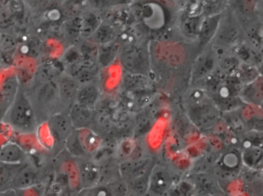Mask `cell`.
<instances>
[{
    "label": "cell",
    "mask_w": 263,
    "mask_h": 196,
    "mask_svg": "<svg viewBox=\"0 0 263 196\" xmlns=\"http://www.w3.org/2000/svg\"><path fill=\"white\" fill-rule=\"evenodd\" d=\"M3 122L21 133H33L38 127L37 118L28 93L20 87L16 99L7 112Z\"/></svg>",
    "instance_id": "obj_1"
},
{
    "label": "cell",
    "mask_w": 263,
    "mask_h": 196,
    "mask_svg": "<svg viewBox=\"0 0 263 196\" xmlns=\"http://www.w3.org/2000/svg\"><path fill=\"white\" fill-rule=\"evenodd\" d=\"M56 80L36 85L34 96L33 98L30 96L39 122L41 119L47 120L54 113L65 111L60 99Z\"/></svg>",
    "instance_id": "obj_2"
},
{
    "label": "cell",
    "mask_w": 263,
    "mask_h": 196,
    "mask_svg": "<svg viewBox=\"0 0 263 196\" xmlns=\"http://www.w3.org/2000/svg\"><path fill=\"white\" fill-rule=\"evenodd\" d=\"M57 83L63 108L65 111H68L70 105L76 102L81 84L68 73L60 75L57 79Z\"/></svg>",
    "instance_id": "obj_3"
},
{
    "label": "cell",
    "mask_w": 263,
    "mask_h": 196,
    "mask_svg": "<svg viewBox=\"0 0 263 196\" xmlns=\"http://www.w3.org/2000/svg\"><path fill=\"white\" fill-rule=\"evenodd\" d=\"M47 121L52 136L59 142H65L66 139L75 130L67 111L54 113Z\"/></svg>",
    "instance_id": "obj_4"
},
{
    "label": "cell",
    "mask_w": 263,
    "mask_h": 196,
    "mask_svg": "<svg viewBox=\"0 0 263 196\" xmlns=\"http://www.w3.org/2000/svg\"><path fill=\"white\" fill-rule=\"evenodd\" d=\"M121 62L126 70L134 74L144 75L148 69L147 57L139 49L128 47L121 57Z\"/></svg>",
    "instance_id": "obj_5"
},
{
    "label": "cell",
    "mask_w": 263,
    "mask_h": 196,
    "mask_svg": "<svg viewBox=\"0 0 263 196\" xmlns=\"http://www.w3.org/2000/svg\"><path fill=\"white\" fill-rule=\"evenodd\" d=\"M21 87V82L16 76H9L0 86V122H3L6 114L16 99Z\"/></svg>",
    "instance_id": "obj_6"
},
{
    "label": "cell",
    "mask_w": 263,
    "mask_h": 196,
    "mask_svg": "<svg viewBox=\"0 0 263 196\" xmlns=\"http://www.w3.org/2000/svg\"><path fill=\"white\" fill-rule=\"evenodd\" d=\"M172 185V178L168 170L163 166H155L151 170L148 188L155 194L165 193Z\"/></svg>",
    "instance_id": "obj_7"
},
{
    "label": "cell",
    "mask_w": 263,
    "mask_h": 196,
    "mask_svg": "<svg viewBox=\"0 0 263 196\" xmlns=\"http://www.w3.org/2000/svg\"><path fill=\"white\" fill-rule=\"evenodd\" d=\"M67 112L75 129L88 128L93 122V108L82 105L79 102H73Z\"/></svg>",
    "instance_id": "obj_8"
},
{
    "label": "cell",
    "mask_w": 263,
    "mask_h": 196,
    "mask_svg": "<svg viewBox=\"0 0 263 196\" xmlns=\"http://www.w3.org/2000/svg\"><path fill=\"white\" fill-rule=\"evenodd\" d=\"M73 76L81 84L88 83L96 74L95 70V60L86 59L76 62L70 66L67 73Z\"/></svg>",
    "instance_id": "obj_9"
},
{
    "label": "cell",
    "mask_w": 263,
    "mask_h": 196,
    "mask_svg": "<svg viewBox=\"0 0 263 196\" xmlns=\"http://www.w3.org/2000/svg\"><path fill=\"white\" fill-rule=\"evenodd\" d=\"M26 151L15 142H8L0 148V163L20 165L27 162Z\"/></svg>",
    "instance_id": "obj_10"
},
{
    "label": "cell",
    "mask_w": 263,
    "mask_h": 196,
    "mask_svg": "<svg viewBox=\"0 0 263 196\" xmlns=\"http://www.w3.org/2000/svg\"><path fill=\"white\" fill-rule=\"evenodd\" d=\"M38 182V171L32 165L21 167L13 176L12 184L18 189H27L34 186Z\"/></svg>",
    "instance_id": "obj_11"
},
{
    "label": "cell",
    "mask_w": 263,
    "mask_h": 196,
    "mask_svg": "<svg viewBox=\"0 0 263 196\" xmlns=\"http://www.w3.org/2000/svg\"><path fill=\"white\" fill-rule=\"evenodd\" d=\"M100 92L98 87L91 82L83 84L77 96L76 102L93 108L99 99Z\"/></svg>",
    "instance_id": "obj_12"
},
{
    "label": "cell",
    "mask_w": 263,
    "mask_h": 196,
    "mask_svg": "<svg viewBox=\"0 0 263 196\" xmlns=\"http://www.w3.org/2000/svg\"><path fill=\"white\" fill-rule=\"evenodd\" d=\"M77 130L80 142L86 153L96 151L99 148L101 139L92 130L88 128Z\"/></svg>",
    "instance_id": "obj_13"
},
{
    "label": "cell",
    "mask_w": 263,
    "mask_h": 196,
    "mask_svg": "<svg viewBox=\"0 0 263 196\" xmlns=\"http://www.w3.org/2000/svg\"><path fill=\"white\" fill-rule=\"evenodd\" d=\"M59 69L53 64L46 63L40 67L35 75L36 85L47 83L50 81L56 80L59 77Z\"/></svg>",
    "instance_id": "obj_14"
},
{
    "label": "cell",
    "mask_w": 263,
    "mask_h": 196,
    "mask_svg": "<svg viewBox=\"0 0 263 196\" xmlns=\"http://www.w3.org/2000/svg\"><path fill=\"white\" fill-rule=\"evenodd\" d=\"M193 111L195 120L202 125H209L215 122L216 119V113L214 111L211 105L207 103L198 104Z\"/></svg>",
    "instance_id": "obj_15"
},
{
    "label": "cell",
    "mask_w": 263,
    "mask_h": 196,
    "mask_svg": "<svg viewBox=\"0 0 263 196\" xmlns=\"http://www.w3.org/2000/svg\"><path fill=\"white\" fill-rule=\"evenodd\" d=\"M118 50V44L114 41L101 44L98 52V59L100 63L104 67L110 65L116 57Z\"/></svg>",
    "instance_id": "obj_16"
},
{
    "label": "cell",
    "mask_w": 263,
    "mask_h": 196,
    "mask_svg": "<svg viewBox=\"0 0 263 196\" xmlns=\"http://www.w3.org/2000/svg\"><path fill=\"white\" fill-rule=\"evenodd\" d=\"M221 16L219 14L213 15L203 19L200 30L199 36L203 40L208 41L215 34L219 26Z\"/></svg>",
    "instance_id": "obj_17"
},
{
    "label": "cell",
    "mask_w": 263,
    "mask_h": 196,
    "mask_svg": "<svg viewBox=\"0 0 263 196\" xmlns=\"http://www.w3.org/2000/svg\"><path fill=\"white\" fill-rule=\"evenodd\" d=\"M116 33L112 27L107 25H100L90 36L95 43L104 44L115 40Z\"/></svg>",
    "instance_id": "obj_18"
},
{
    "label": "cell",
    "mask_w": 263,
    "mask_h": 196,
    "mask_svg": "<svg viewBox=\"0 0 263 196\" xmlns=\"http://www.w3.org/2000/svg\"><path fill=\"white\" fill-rule=\"evenodd\" d=\"M80 174L83 183L85 185H93L99 176L98 168L95 164L90 162H84L80 166Z\"/></svg>",
    "instance_id": "obj_19"
},
{
    "label": "cell",
    "mask_w": 263,
    "mask_h": 196,
    "mask_svg": "<svg viewBox=\"0 0 263 196\" xmlns=\"http://www.w3.org/2000/svg\"><path fill=\"white\" fill-rule=\"evenodd\" d=\"M66 147L70 154L78 157L84 156L85 154L84 148L80 142L79 138H78V130L75 129L70 136H68L65 142Z\"/></svg>",
    "instance_id": "obj_20"
},
{
    "label": "cell",
    "mask_w": 263,
    "mask_h": 196,
    "mask_svg": "<svg viewBox=\"0 0 263 196\" xmlns=\"http://www.w3.org/2000/svg\"><path fill=\"white\" fill-rule=\"evenodd\" d=\"M203 19L201 16H190L182 24V30L187 36H199Z\"/></svg>",
    "instance_id": "obj_21"
},
{
    "label": "cell",
    "mask_w": 263,
    "mask_h": 196,
    "mask_svg": "<svg viewBox=\"0 0 263 196\" xmlns=\"http://www.w3.org/2000/svg\"><path fill=\"white\" fill-rule=\"evenodd\" d=\"M219 25L221 26V29L218 28L219 29V39L221 38V40L224 42H233L239 33L236 26H235L232 21L227 22L223 25H221L219 23Z\"/></svg>",
    "instance_id": "obj_22"
},
{
    "label": "cell",
    "mask_w": 263,
    "mask_h": 196,
    "mask_svg": "<svg viewBox=\"0 0 263 196\" xmlns=\"http://www.w3.org/2000/svg\"><path fill=\"white\" fill-rule=\"evenodd\" d=\"M261 150L258 148H249L245 151L244 162L249 165H255L261 159Z\"/></svg>",
    "instance_id": "obj_23"
},
{
    "label": "cell",
    "mask_w": 263,
    "mask_h": 196,
    "mask_svg": "<svg viewBox=\"0 0 263 196\" xmlns=\"http://www.w3.org/2000/svg\"><path fill=\"white\" fill-rule=\"evenodd\" d=\"M213 63V59L209 55V56H207L201 59L198 65V70H197L198 76H203L208 73L212 69Z\"/></svg>",
    "instance_id": "obj_24"
},
{
    "label": "cell",
    "mask_w": 263,
    "mask_h": 196,
    "mask_svg": "<svg viewBox=\"0 0 263 196\" xmlns=\"http://www.w3.org/2000/svg\"><path fill=\"white\" fill-rule=\"evenodd\" d=\"M238 66V60L235 58H228L222 62V67L224 70H232Z\"/></svg>",
    "instance_id": "obj_25"
},
{
    "label": "cell",
    "mask_w": 263,
    "mask_h": 196,
    "mask_svg": "<svg viewBox=\"0 0 263 196\" xmlns=\"http://www.w3.org/2000/svg\"><path fill=\"white\" fill-rule=\"evenodd\" d=\"M110 1L117 5H124V4H127L130 2V0H110Z\"/></svg>",
    "instance_id": "obj_26"
}]
</instances>
